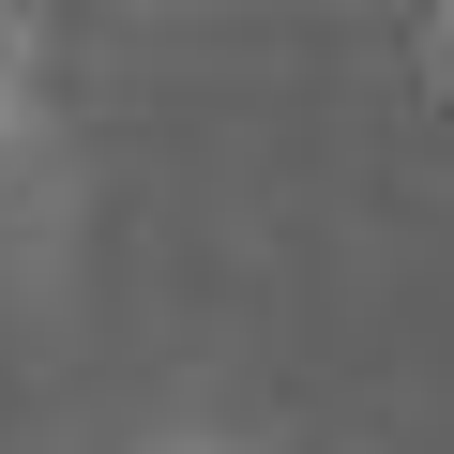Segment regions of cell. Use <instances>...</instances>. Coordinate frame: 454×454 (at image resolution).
<instances>
[{"label": "cell", "instance_id": "obj_2", "mask_svg": "<svg viewBox=\"0 0 454 454\" xmlns=\"http://www.w3.org/2000/svg\"><path fill=\"white\" fill-rule=\"evenodd\" d=\"M439 46H454V16H439Z\"/></svg>", "mask_w": 454, "mask_h": 454}, {"label": "cell", "instance_id": "obj_1", "mask_svg": "<svg viewBox=\"0 0 454 454\" xmlns=\"http://www.w3.org/2000/svg\"><path fill=\"white\" fill-rule=\"evenodd\" d=\"M167 454H227V439H167Z\"/></svg>", "mask_w": 454, "mask_h": 454}]
</instances>
